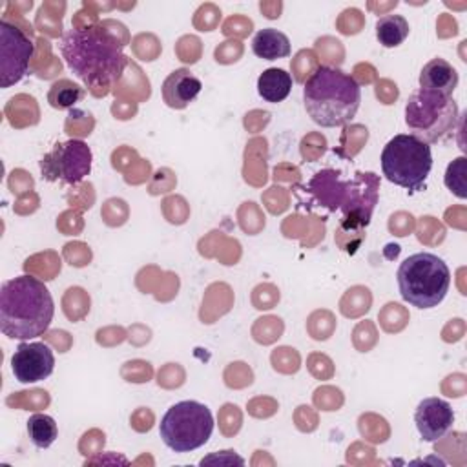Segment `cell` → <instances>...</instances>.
Returning a JSON list of instances; mask_svg holds the SVG:
<instances>
[{
	"instance_id": "6da1fadb",
	"label": "cell",
	"mask_w": 467,
	"mask_h": 467,
	"mask_svg": "<svg viewBox=\"0 0 467 467\" xmlns=\"http://www.w3.org/2000/svg\"><path fill=\"white\" fill-rule=\"evenodd\" d=\"M60 53L89 89L113 86L128 66L122 44L102 26L67 29L60 40Z\"/></svg>"
},
{
	"instance_id": "7a4b0ae2",
	"label": "cell",
	"mask_w": 467,
	"mask_h": 467,
	"mask_svg": "<svg viewBox=\"0 0 467 467\" xmlns=\"http://www.w3.org/2000/svg\"><path fill=\"white\" fill-rule=\"evenodd\" d=\"M55 314L49 288L33 275L7 279L0 288V330L9 339L27 341L42 336Z\"/></svg>"
},
{
	"instance_id": "3957f363",
	"label": "cell",
	"mask_w": 467,
	"mask_h": 467,
	"mask_svg": "<svg viewBox=\"0 0 467 467\" xmlns=\"http://www.w3.org/2000/svg\"><path fill=\"white\" fill-rule=\"evenodd\" d=\"M303 102L317 126L337 128L356 117L361 88L352 75L332 66H317L303 86Z\"/></svg>"
},
{
	"instance_id": "277c9868",
	"label": "cell",
	"mask_w": 467,
	"mask_h": 467,
	"mask_svg": "<svg viewBox=\"0 0 467 467\" xmlns=\"http://www.w3.org/2000/svg\"><path fill=\"white\" fill-rule=\"evenodd\" d=\"M379 179L372 171H356L352 179L343 181L336 170L317 171L305 186L317 206L341 210L345 221L367 226L378 202Z\"/></svg>"
},
{
	"instance_id": "5b68a950",
	"label": "cell",
	"mask_w": 467,
	"mask_h": 467,
	"mask_svg": "<svg viewBox=\"0 0 467 467\" xmlns=\"http://www.w3.org/2000/svg\"><path fill=\"white\" fill-rule=\"evenodd\" d=\"M396 277L403 301L421 310L438 306L451 286L447 263L431 252H418L403 259Z\"/></svg>"
},
{
	"instance_id": "8992f818",
	"label": "cell",
	"mask_w": 467,
	"mask_h": 467,
	"mask_svg": "<svg viewBox=\"0 0 467 467\" xmlns=\"http://www.w3.org/2000/svg\"><path fill=\"white\" fill-rule=\"evenodd\" d=\"M379 161L385 179L409 192L423 190L432 170L431 144L410 133L394 135L385 144Z\"/></svg>"
},
{
	"instance_id": "52a82bcc",
	"label": "cell",
	"mask_w": 467,
	"mask_h": 467,
	"mask_svg": "<svg viewBox=\"0 0 467 467\" xmlns=\"http://www.w3.org/2000/svg\"><path fill=\"white\" fill-rule=\"evenodd\" d=\"M458 117V104L452 97L423 88L412 91L405 104V124L410 135L427 144L447 137L456 128Z\"/></svg>"
},
{
	"instance_id": "ba28073f",
	"label": "cell",
	"mask_w": 467,
	"mask_h": 467,
	"mask_svg": "<svg viewBox=\"0 0 467 467\" xmlns=\"http://www.w3.org/2000/svg\"><path fill=\"white\" fill-rule=\"evenodd\" d=\"M212 410L195 400L173 403L159 423V434L173 452H192L202 447L213 432Z\"/></svg>"
},
{
	"instance_id": "9c48e42d",
	"label": "cell",
	"mask_w": 467,
	"mask_h": 467,
	"mask_svg": "<svg viewBox=\"0 0 467 467\" xmlns=\"http://www.w3.org/2000/svg\"><path fill=\"white\" fill-rule=\"evenodd\" d=\"M93 153L89 146L80 139H69L66 142H57L51 151H47L40 161L42 179L60 181L64 184L75 186L91 171Z\"/></svg>"
},
{
	"instance_id": "30bf717a",
	"label": "cell",
	"mask_w": 467,
	"mask_h": 467,
	"mask_svg": "<svg viewBox=\"0 0 467 467\" xmlns=\"http://www.w3.org/2000/svg\"><path fill=\"white\" fill-rule=\"evenodd\" d=\"M35 53L31 38L15 24L7 20L0 22V86L9 88L20 82Z\"/></svg>"
},
{
	"instance_id": "8fae6325",
	"label": "cell",
	"mask_w": 467,
	"mask_h": 467,
	"mask_svg": "<svg viewBox=\"0 0 467 467\" xmlns=\"http://www.w3.org/2000/svg\"><path fill=\"white\" fill-rule=\"evenodd\" d=\"M55 354L42 341H22L11 356V372L20 383H36L51 376Z\"/></svg>"
},
{
	"instance_id": "7c38bea8",
	"label": "cell",
	"mask_w": 467,
	"mask_h": 467,
	"mask_svg": "<svg viewBox=\"0 0 467 467\" xmlns=\"http://www.w3.org/2000/svg\"><path fill=\"white\" fill-rule=\"evenodd\" d=\"M414 423L421 440L432 443L451 431L454 423V410L451 403L441 398H425L414 410Z\"/></svg>"
},
{
	"instance_id": "4fadbf2b",
	"label": "cell",
	"mask_w": 467,
	"mask_h": 467,
	"mask_svg": "<svg viewBox=\"0 0 467 467\" xmlns=\"http://www.w3.org/2000/svg\"><path fill=\"white\" fill-rule=\"evenodd\" d=\"M202 89V82L186 67L173 69L162 82V100L171 109H184Z\"/></svg>"
},
{
	"instance_id": "5bb4252c",
	"label": "cell",
	"mask_w": 467,
	"mask_h": 467,
	"mask_svg": "<svg viewBox=\"0 0 467 467\" xmlns=\"http://www.w3.org/2000/svg\"><path fill=\"white\" fill-rule=\"evenodd\" d=\"M458 86V71L445 58L429 60L420 71V88L431 89L447 97H452V91Z\"/></svg>"
},
{
	"instance_id": "9a60e30c",
	"label": "cell",
	"mask_w": 467,
	"mask_h": 467,
	"mask_svg": "<svg viewBox=\"0 0 467 467\" xmlns=\"http://www.w3.org/2000/svg\"><path fill=\"white\" fill-rule=\"evenodd\" d=\"M252 51L257 58H263V60L285 58L290 55V40L283 31L274 27H265L254 35Z\"/></svg>"
},
{
	"instance_id": "2e32d148",
	"label": "cell",
	"mask_w": 467,
	"mask_h": 467,
	"mask_svg": "<svg viewBox=\"0 0 467 467\" xmlns=\"http://www.w3.org/2000/svg\"><path fill=\"white\" fill-rule=\"evenodd\" d=\"M292 91V75L281 67H268L257 78V93L263 100L277 104Z\"/></svg>"
},
{
	"instance_id": "e0dca14e",
	"label": "cell",
	"mask_w": 467,
	"mask_h": 467,
	"mask_svg": "<svg viewBox=\"0 0 467 467\" xmlns=\"http://www.w3.org/2000/svg\"><path fill=\"white\" fill-rule=\"evenodd\" d=\"M409 22L401 15H385L376 22V38L383 47H398L409 36Z\"/></svg>"
},
{
	"instance_id": "ac0fdd59",
	"label": "cell",
	"mask_w": 467,
	"mask_h": 467,
	"mask_svg": "<svg viewBox=\"0 0 467 467\" xmlns=\"http://www.w3.org/2000/svg\"><path fill=\"white\" fill-rule=\"evenodd\" d=\"M27 438L36 449H47L58 438V425L49 414L35 412L26 421Z\"/></svg>"
},
{
	"instance_id": "d6986e66",
	"label": "cell",
	"mask_w": 467,
	"mask_h": 467,
	"mask_svg": "<svg viewBox=\"0 0 467 467\" xmlns=\"http://www.w3.org/2000/svg\"><path fill=\"white\" fill-rule=\"evenodd\" d=\"M84 95H86V89L82 86H78L69 78H60L51 84L47 93V102L55 109H67V108H73L77 102H80Z\"/></svg>"
},
{
	"instance_id": "ffe728a7",
	"label": "cell",
	"mask_w": 467,
	"mask_h": 467,
	"mask_svg": "<svg viewBox=\"0 0 467 467\" xmlns=\"http://www.w3.org/2000/svg\"><path fill=\"white\" fill-rule=\"evenodd\" d=\"M465 157L454 159L445 170V186L460 199L467 197V184H465Z\"/></svg>"
},
{
	"instance_id": "44dd1931",
	"label": "cell",
	"mask_w": 467,
	"mask_h": 467,
	"mask_svg": "<svg viewBox=\"0 0 467 467\" xmlns=\"http://www.w3.org/2000/svg\"><path fill=\"white\" fill-rule=\"evenodd\" d=\"M204 463H223V465H244V460L241 456H237L234 451H221L219 454H210L206 458L201 460V465Z\"/></svg>"
}]
</instances>
